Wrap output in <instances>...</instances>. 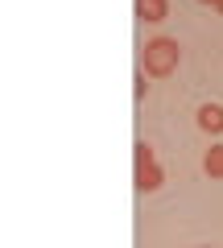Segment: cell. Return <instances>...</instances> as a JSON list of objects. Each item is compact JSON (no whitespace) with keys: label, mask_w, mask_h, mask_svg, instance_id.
<instances>
[{"label":"cell","mask_w":223,"mask_h":248,"mask_svg":"<svg viewBox=\"0 0 223 248\" xmlns=\"http://www.w3.org/2000/svg\"><path fill=\"white\" fill-rule=\"evenodd\" d=\"M203 166H207V174H211V178H223V145H215V149L207 153Z\"/></svg>","instance_id":"cell-5"},{"label":"cell","mask_w":223,"mask_h":248,"mask_svg":"<svg viewBox=\"0 0 223 248\" xmlns=\"http://www.w3.org/2000/svg\"><path fill=\"white\" fill-rule=\"evenodd\" d=\"M194 120H198L203 133H223V108H219V104H203Z\"/></svg>","instance_id":"cell-3"},{"label":"cell","mask_w":223,"mask_h":248,"mask_svg":"<svg viewBox=\"0 0 223 248\" xmlns=\"http://www.w3.org/2000/svg\"><path fill=\"white\" fill-rule=\"evenodd\" d=\"M215 9H219V13H223V0H215Z\"/></svg>","instance_id":"cell-6"},{"label":"cell","mask_w":223,"mask_h":248,"mask_svg":"<svg viewBox=\"0 0 223 248\" xmlns=\"http://www.w3.org/2000/svg\"><path fill=\"white\" fill-rule=\"evenodd\" d=\"M178 58H182V46L174 42V37H153L141 50V66L149 75H157V79H165V75L178 71Z\"/></svg>","instance_id":"cell-1"},{"label":"cell","mask_w":223,"mask_h":248,"mask_svg":"<svg viewBox=\"0 0 223 248\" xmlns=\"http://www.w3.org/2000/svg\"><path fill=\"white\" fill-rule=\"evenodd\" d=\"M165 13H170V4H165V0H136V17H141L145 25L165 21Z\"/></svg>","instance_id":"cell-4"},{"label":"cell","mask_w":223,"mask_h":248,"mask_svg":"<svg viewBox=\"0 0 223 248\" xmlns=\"http://www.w3.org/2000/svg\"><path fill=\"white\" fill-rule=\"evenodd\" d=\"M136 190L141 195H153L161 186V166H157V157H153V149L149 145H136Z\"/></svg>","instance_id":"cell-2"},{"label":"cell","mask_w":223,"mask_h":248,"mask_svg":"<svg viewBox=\"0 0 223 248\" xmlns=\"http://www.w3.org/2000/svg\"><path fill=\"white\" fill-rule=\"evenodd\" d=\"M203 4H215V0H203Z\"/></svg>","instance_id":"cell-7"}]
</instances>
